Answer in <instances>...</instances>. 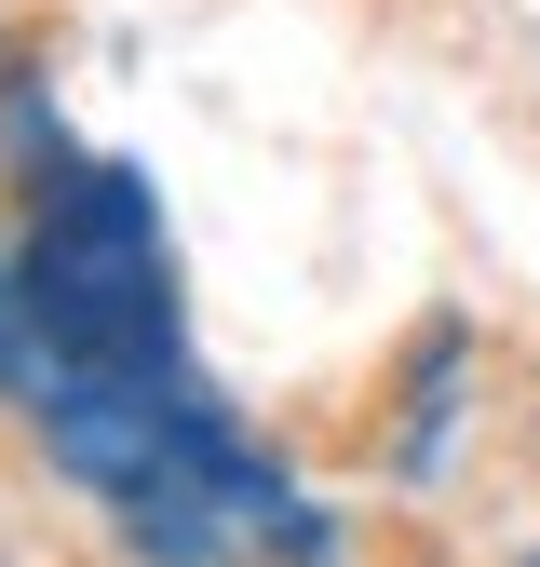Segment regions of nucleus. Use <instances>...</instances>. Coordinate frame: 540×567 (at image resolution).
Here are the masks:
<instances>
[{"label": "nucleus", "instance_id": "nucleus-1", "mask_svg": "<svg viewBox=\"0 0 540 567\" xmlns=\"http://www.w3.org/2000/svg\"><path fill=\"white\" fill-rule=\"evenodd\" d=\"M14 284H28V338H41L28 419L82 405V392H149V379L189 365L176 351V244H163V203H149L135 163H82L68 150L41 176Z\"/></svg>", "mask_w": 540, "mask_h": 567}, {"label": "nucleus", "instance_id": "nucleus-2", "mask_svg": "<svg viewBox=\"0 0 540 567\" xmlns=\"http://www.w3.org/2000/svg\"><path fill=\"white\" fill-rule=\"evenodd\" d=\"M41 379V338H28V284H14V244H0V405H28Z\"/></svg>", "mask_w": 540, "mask_h": 567}, {"label": "nucleus", "instance_id": "nucleus-3", "mask_svg": "<svg viewBox=\"0 0 540 567\" xmlns=\"http://www.w3.org/2000/svg\"><path fill=\"white\" fill-rule=\"evenodd\" d=\"M527 567H540V540H527Z\"/></svg>", "mask_w": 540, "mask_h": 567}]
</instances>
